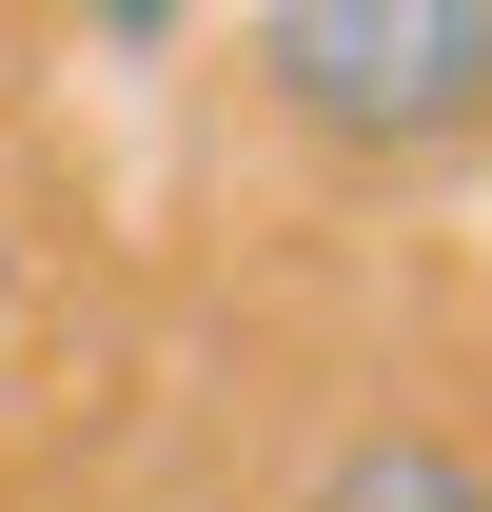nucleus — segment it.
I'll list each match as a JSON object with an SVG mask.
<instances>
[{
	"label": "nucleus",
	"instance_id": "nucleus-1",
	"mask_svg": "<svg viewBox=\"0 0 492 512\" xmlns=\"http://www.w3.org/2000/svg\"><path fill=\"white\" fill-rule=\"evenodd\" d=\"M237 60L335 158H453V138H492V0H276Z\"/></svg>",
	"mask_w": 492,
	"mask_h": 512
},
{
	"label": "nucleus",
	"instance_id": "nucleus-2",
	"mask_svg": "<svg viewBox=\"0 0 492 512\" xmlns=\"http://www.w3.org/2000/svg\"><path fill=\"white\" fill-rule=\"evenodd\" d=\"M296 512H492V473H473L453 434H355V453H335Z\"/></svg>",
	"mask_w": 492,
	"mask_h": 512
}]
</instances>
